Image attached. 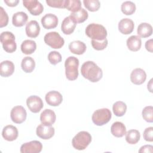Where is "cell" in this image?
<instances>
[{
	"mask_svg": "<svg viewBox=\"0 0 153 153\" xmlns=\"http://www.w3.org/2000/svg\"><path fill=\"white\" fill-rule=\"evenodd\" d=\"M81 72L84 78L92 82L99 81L103 75L102 70L92 61L84 62L81 66Z\"/></svg>",
	"mask_w": 153,
	"mask_h": 153,
	"instance_id": "obj_1",
	"label": "cell"
},
{
	"mask_svg": "<svg viewBox=\"0 0 153 153\" xmlns=\"http://www.w3.org/2000/svg\"><path fill=\"white\" fill-rule=\"evenodd\" d=\"M85 34L94 40L103 41L106 38L107 30L105 27L99 24L91 23L85 29Z\"/></svg>",
	"mask_w": 153,
	"mask_h": 153,
	"instance_id": "obj_2",
	"label": "cell"
},
{
	"mask_svg": "<svg viewBox=\"0 0 153 153\" xmlns=\"http://www.w3.org/2000/svg\"><path fill=\"white\" fill-rule=\"evenodd\" d=\"M79 60L74 56H69L65 62L66 78L70 81L75 80L78 76Z\"/></svg>",
	"mask_w": 153,
	"mask_h": 153,
	"instance_id": "obj_3",
	"label": "cell"
},
{
	"mask_svg": "<svg viewBox=\"0 0 153 153\" xmlns=\"http://www.w3.org/2000/svg\"><path fill=\"white\" fill-rule=\"evenodd\" d=\"M91 142V134L86 131H81L78 133L72 139L73 147L78 150L85 149Z\"/></svg>",
	"mask_w": 153,
	"mask_h": 153,
	"instance_id": "obj_4",
	"label": "cell"
},
{
	"mask_svg": "<svg viewBox=\"0 0 153 153\" xmlns=\"http://www.w3.org/2000/svg\"><path fill=\"white\" fill-rule=\"evenodd\" d=\"M0 40L3 48L6 52L11 53L16 50L17 45L15 42V36L12 32L8 31L2 32L0 35Z\"/></svg>",
	"mask_w": 153,
	"mask_h": 153,
	"instance_id": "obj_5",
	"label": "cell"
},
{
	"mask_svg": "<svg viewBox=\"0 0 153 153\" xmlns=\"http://www.w3.org/2000/svg\"><path fill=\"white\" fill-rule=\"evenodd\" d=\"M112 117L111 111L108 108L99 109L92 115V121L98 126H102L108 123Z\"/></svg>",
	"mask_w": 153,
	"mask_h": 153,
	"instance_id": "obj_6",
	"label": "cell"
},
{
	"mask_svg": "<svg viewBox=\"0 0 153 153\" xmlns=\"http://www.w3.org/2000/svg\"><path fill=\"white\" fill-rule=\"evenodd\" d=\"M44 40L47 45L54 49L62 48L65 44L63 38L56 32H50L46 33Z\"/></svg>",
	"mask_w": 153,
	"mask_h": 153,
	"instance_id": "obj_7",
	"label": "cell"
},
{
	"mask_svg": "<svg viewBox=\"0 0 153 153\" xmlns=\"http://www.w3.org/2000/svg\"><path fill=\"white\" fill-rule=\"evenodd\" d=\"M27 117L26 109L22 106H16L13 108L10 112V117L13 122L16 124L23 123Z\"/></svg>",
	"mask_w": 153,
	"mask_h": 153,
	"instance_id": "obj_8",
	"label": "cell"
},
{
	"mask_svg": "<svg viewBox=\"0 0 153 153\" xmlns=\"http://www.w3.org/2000/svg\"><path fill=\"white\" fill-rule=\"evenodd\" d=\"M23 4L33 16H38L44 11L43 5L36 0L23 1Z\"/></svg>",
	"mask_w": 153,
	"mask_h": 153,
	"instance_id": "obj_9",
	"label": "cell"
},
{
	"mask_svg": "<svg viewBox=\"0 0 153 153\" xmlns=\"http://www.w3.org/2000/svg\"><path fill=\"white\" fill-rule=\"evenodd\" d=\"M42 145L38 140H32L25 143L20 147L22 153H39L42 151Z\"/></svg>",
	"mask_w": 153,
	"mask_h": 153,
	"instance_id": "obj_10",
	"label": "cell"
},
{
	"mask_svg": "<svg viewBox=\"0 0 153 153\" xmlns=\"http://www.w3.org/2000/svg\"><path fill=\"white\" fill-rule=\"evenodd\" d=\"M26 105L29 109L33 113L39 112L44 106L42 99L35 95L30 96L27 99Z\"/></svg>",
	"mask_w": 153,
	"mask_h": 153,
	"instance_id": "obj_11",
	"label": "cell"
},
{
	"mask_svg": "<svg viewBox=\"0 0 153 153\" xmlns=\"http://www.w3.org/2000/svg\"><path fill=\"white\" fill-rule=\"evenodd\" d=\"M54 128L51 126H47L43 124H39L36 127V135L44 140L51 138L54 134Z\"/></svg>",
	"mask_w": 153,
	"mask_h": 153,
	"instance_id": "obj_12",
	"label": "cell"
},
{
	"mask_svg": "<svg viewBox=\"0 0 153 153\" xmlns=\"http://www.w3.org/2000/svg\"><path fill=\"white\" fill-rule=\"evenodd\" d=\"M47 103L52 106H59L63 100V97L60 93L57 91H50L48 92L45 97Z\"/></svg>",
	"mask_w": 153,
	"mask_h": 153,
	"instance_id": "obj_13",
	"label": "cell"
},
{
	"mask_svg": "<svg viewBox=\"0 0 153 153\" xmlns=\"http://www.w3.org/2000/svg\"><path fill=\"white\" fill-rule=\"evenodd\" d=\"M146 79L145 71L141 68H136L132 71L130 74V80L131 82L136 85L142 84Z\"/></svg>",
	"mask_w": 153,
	"mask_h": 153,
	"instance_id": "obj_14",
	"label": "cell"
},
{
	"mask_svg": "<svg viewBox=\"0 0 153 153\" xmlns=\"http://www.w3.org/2000/svg\"><path fill=\"white\" fill-rule=\"evenodd\" d=\"M41 24L46 29H51L57 27L58 25L57 17L51 13L46 14L41 19Z\"/></svg>",
	"mask_w": 153,
	"mask_h": 153,
	"instance_id": "obj_15",
	"label": "cell"
},
{
	"mask_svg": "<svg viewBox=\"0 0 153 153\" xmlns=\"http://www.w3.org/2000/svg\"><path fill=\"white\" fill-rule=\"evenodd\" d=\"M134 27L133 21L128 18L123 19L118 23V30L124 35L131 33L133 31Z\"/></svg>",
	"mask_w": 153,
	"mask_h": 153,
	"instance_id": "obj_16",
	"label": "cell"
},
{
	"mask_svg": "<svg viewBox=\"0 0 153 153\" xmlns=\"http://www.w3.org/2000/svg\"><path fill=\"white\" fill-rule=\"evenodd\" d=\"M56 119V114L51 109H46L44 110L40 115V121L42 124L45 125L51 126L55 123Z\"/></svg>",
	"mask_w": 153,
	"mask_h": 153,
	"instance_id": "obj_17",
	"label": "cell"
},
{
	"mask_svg": "<svg viewBox=\"0 0 153 153\" xmlns=\"http://www.w3.org/2000/svg\"><path fill=\"white\" fill-rule=\"evenodd\" d=\"M2 135L5 140L7 141H13L18 137V130L14 126L8 125L4 127Z\"/></svg>",
	"mask_w": 153,
	"mask_h": 153,
	"instance_id": "obj_18",
	"label": "cell"
},
{
	"mask_svg": "<svg viewBox=\"0 0 153 153\" xmlns=\"http://www.w3.org/2000/svg\"><path fill=\"white\" fill-rule=\"evenodd\" d=\"M25 30L28 37L36 38L39 34L40 26L36 20H31L26 24Z\"/></svg>",
	"mask_w": 153,
	"mask_h": 153,
	"instance_id": "obj_19",
	"label": "cell"
},
{
	"mask_svg": "<svg viewBox=\"0 0 153 153\" xmlns=\"http://www.w3.org/2000/svg\"><path fill=\"white\" fill-rule=\"evenodd\" d=\"M14 71V65L10 60H5L0 64V75L2 77H8Z\"/></svg>",
	"mask_w": 153,
	"mask_h": 153,
	"instance_id": "obj_20",
	"label": "cell"
},
{
	"mask_svg": "<svg viewBox=\"0 0 153 153\" xmlns=\"http://www.w3.org/2000/svg\"><path fill=\"white\" fill-rule=\"evenodd\" d=\"M76 24L70 16L65 17L61 25V30L65 35H71L74 31Z\"/></svg>",
	"mask_w": 153,
	"mask_h": 153,
	"instance_id": "obj_21",
	"label": "cell"
},
{
	"mask_svg": "<svg viewBox=\"0 0 153 153\" xmlns=\"http://www.w3.org/2000/svg\"><path fill=\"white\" fill-rule=\"evenodd\" d=\"M86 45L82 41H74L69 44V49L70 51L75 54L81 55L85 53L86 50Z\"/></svg>",
	"mask_w": 153,
	"mask_h": 153,
	"instance_id": "obj_22",
	"label": "cell"
},
{
	"mask_svg": "<svg viewBox=\"0 0 153 153\" xmlns=\"http://www.w3.org/2000/svg\"><path fill=\"white\" fill-rule=\"evenodd\" d=\"M111 131L114 136L117 137H121L126 134V128L123 123L120 121H116L111 126Z\"/></svg>",
	"mask_w": 153,
	"mask_h": 153,
	"instance_id": "obj_23",
	"label": "cell"
},
{
	"mask_svg": "<svg viewBox=\"0 0 153 153\" xmlns=\"http://www.w3.org/2000/svg\"><path fill=\"white\" fill-rule=\"evenodd\" d=\"M28 19L26 13L23 11H19L14 13L12 17L13 25L16 27H22L25 25Z\"/></svg>",
	"mask_w": 153,
	"mask_h": 153,
	"instance_id": "obj_24",
	"label": "cell"
},
{
	"mask_svg": "<svg viewBox=\"0 0 153 153\" xmlns=\"http://www.w3.org/2000/svg\"><path fill=\"white\" fill-rule=\"evenodd\" d=\"M126 44L130 50L132 51H137L141 48L142 41L139 36L132 35L127 39Z\"/></svg>",
	"mask_w": 153,
	"mask_h": 153,
	"instance_id": "obj_25",
	"label": "cell"
},
{
	"mask_svg": "<svg viewBox=\"0 0 153 153\" xmlns=\"http://www.w3.org/2000/svg\"><path fill=\"white\" fill-rule=\"evenodd\" d=\"M137 33L140 37H149L152 33V27L148 23H142L137 27Z\"/></svg>",
	"mask_w": 153,
	"mask_h": 153,
	"instance_id": "obj_26",
	"label": "cell"
},
{
	"mask_svg": "<svg viewBox=\"0 0 153 153\" xmlns=\"http://www.w3.org/2000/svg\"><path fill=\"white\" fill-rule=\"evenodd\" d=\"M69 16L73 20V21L77 24L85 22L88 17V14L85 10L81 8L76 12L72 13Z\"/></svg>",
	"mask_w": 153,
	"mask_h": 153,
	"instance_id": "obj_27",
	"label": "cell"
},
{
	"mask_svg": "<svg viewBox=\"0 0 153 153\" xmlns=\"http://www.w3.org/2000/svg\"><path fill=\"white\" fill-rule=\"evenodd\" d=\"M36 48V42L33 40H25L21 44V50L23 53L29 55L32 54Z\"/></svg>",
	"mask_w": 153,
	"mask_h": 153,
	"instance_id": "obj_28",
	"label": "cell"
},
{
	"mask_svg": "<svg viewBox=\"0 0 153 153\" xmlns=\"http://www.w3.org/2000/svg\"><path fill=\"white\" fill-rule=\"evenodd\" d=\"M21 67L22 70L26 73L32 72L35 67V60L30 57H25L21 63Z\"/></svg>",
	"mask_w": 153,
	"mask_h": 153,
	"instance_id": "obj_29",
	"label": "cell"
},
{
	"mask_svg": "<svg viewBox=\"0 0 153 153\" xmlns=\"http://www.w3.org/2000/svg\"><path fill=\"white\" fill-rule=\"evenodd\" d=\"M140 138V134L137 130L131 129L126 133V140L129 144L137 143Z\"/></svg>",
	"mask_w": 153,
	"mask_h": 153,
	"instance_id": "obj_30",
	"label": "cell"
},
{
	"mask_svg": "<svg viewBox=\"0 0 153 153\" xmlns=\"http://www.w3.org/2000/svg\"><path fill=\"white\" fill-rule=\"evenodd\" d=\"M112 110L114 114L117 117H122L126 112L127 105L122 101H117L114 103Z\"/></svg>",
	"mask_w": 153,
	"mask_h": 153,
	"instance_id": "obj_31",
	"label": "cell"
},
{
	"mask_svg": "<svg viewBox=\"0 0 153 153\" xmlns=\"http://www.w3.org/2000/svg\"><path fill=\"white\" fill-rule=\"evenodd\" d=\"M121 10L126 15H131L136 11V5L131 1H125L121 4Z\"/></svg>",
	"mask_w": 153,
	"mask_h": 153,
	"instance_id": "obj_32",
	"label": "cell"
},
{
	"mask_svg": "<svg viewBox=\"0 0 153 153\" xmlns=\"http://www.w3.org/2000/svg\"><path fill=\"white\" fill-rule=\"evenodd\" d=\"M66 8L72 13L76 12L81 8V2L79 0H66Z\"/></svg>",
	"mask_w": 153,
	"mask_h": 153,
	"instance_id": "obj_33",
	"label": "cell"
},
{
	"mask_svg": "<svg viewBox=\"0 0 153 153\" xmlns=\"http://www.w3.org/2000/svg\"><path fill=\"white\" fill-rule=\"evenodd\" d=\"M83 3L85 7L92 12L97 11L100 7V3L98 0H84Z\"/></svg>",
	"mask_w": 153,
	"mask_h": 153,
	"instance_id": "obj_34",
	"label": "cell"
},
{
	"mask_svg": "<svg viewBox=\"0 0 153 153\" xmlns=\"http://www.w3.org/2000/svg\"><path fill=\"white\" fill-rule=\"evenodd\" d=\"M142 117L148 123L153 122V107L152 106H147L142 110Z\"/></svg>",
	"mask_w": 153,
	"mask_h": 153,
	"instance_id": "obj_35",
	"label": "cell"
},
{
	"mask_svg": "<svg viewBox=\"0 0 153 153\" xmlns=\"http://www.w3.org/2000/svg\"><path fill=\"white\" fill-rule=\"evenodd\" d=\"M48 59L50 63L53 65H56L62 61V56L59 52L52 51L48 55Z\"/></svg>",
	"mask_w": 153,
	"mask_h": 153,
	"instance_id": "obj_36",
	"label": "cell"
},
{
	"mask_svg": "<svg viewBox=\"0 0 153 153\" xmlns=\"http://www.w3.org/2000/svg\"><path fill=\"white\" fill-rule=\"evenodd\" d=\"M91 45L94 50L100 51L104 50L108 45V39L106 38L103 41H97V40H91Z\"/></svg>",
	"mask_w": 153,
	"mask_h": 153,
	"instance_id": "obj_37",
	"label": "cell"
},
{
	"mask_svg": "<svg viewBox=\"0 0 153 153\" xmlns=\"http://www.w3.org/2000/svg\"><path fill=\"white\" fill-rule=\"evenodd\" d=\"M66 0H47L46 3L51 7L66 8Z\"/></svg>",
	"mask_w": 153,
	"mask_h": 153,
	"instance_id": "obj_38",
	"label": "cell"
},
{
	"mask_svg": "<svg viewBox=\"0 0 153 153\" xmlns=\"http://www.w3.org/2000/svg\"><path fill=\"white\" fill-rule=\"evenodd\" d=\"M8 23V16L4 8L0 7V27H3L6 26Z\"/></svg>",
	"mask_w": 153,
	"mask_h": 153,
	"instance_id": "obj_39",
	"label": "cell"
},
{
	"mask_svg": "<svg viewBox=\"0 0 153 153\" xmlns=\"http://www.w3.org/2000/svg\"><path fill=\"white\" fill-rule=\"evenodd\" d=\"M153 127H149L145 129L143 134L144 139L148 142L153 141Z\"/></svg>",
	"mask_w": 153,
	"mask_h": 153,
	"instance_id": "obj_40",
	"label": "cell"
},
{
	"mask_svg": "<svg viewBox=\"0 0 153 153\" xmlns=\"http://www.w3.org/2000/svg\"><path fill=\"white\" fill-rule=\"evenodd\" d=\"M139 152H153V146L150 145H146L142 146L139 150Z\"/></svg>",
	"mask_w": 153,
	"mask_h": 153,
	"instance_id": "obj_41",
	"label": "cell"
},
{
	"mask_svg": "<svg viewBox=\"0 0 153 153\" xmlns=\"http://www.w3.org/2000/svg\"><path fill=\"white\" fill-rule=\"evenodd\" d=\"M153 40L152 39H150L149 40H148L146 43H145V48L146 49L147 51H149L150 53H152L153 52Z\"/></svg>",
	"mask_w": 153,
	"mask_h": 153,
	"instance_id": "obj_42",
	"label": "cell"
},
{
	"mask_svg": "<svg viewBox=\"0 0 153 153\" xmlns=\"http://www.w3.org/2000/svg\"><path fill=\"white\" fill-rule=\"evenodd\" d=\"M4 2L9 7H16L19 2V0H4Z\"/></svg>",
	"mask_w": 153,
	"mask_h": 153,
	"instance_id": "obj_43",
	"label": "cell"
},
{
	"mask_svg": "<svg viewBox=\"0 0 153 153\" xmlns=\"http://www.w3.org/2000/svg\"><path fill=\"white\" fill-rule=\"evenodd\" d=\"M152 79H151L150 81H149V83H148V89L149 90V91H150V92H152Z\"/></svg>",
	"mask_w": 153,
	"mask_h": 153,
	"instance_id": "obj_44",
	"label": "cell"
}]
</instances>
